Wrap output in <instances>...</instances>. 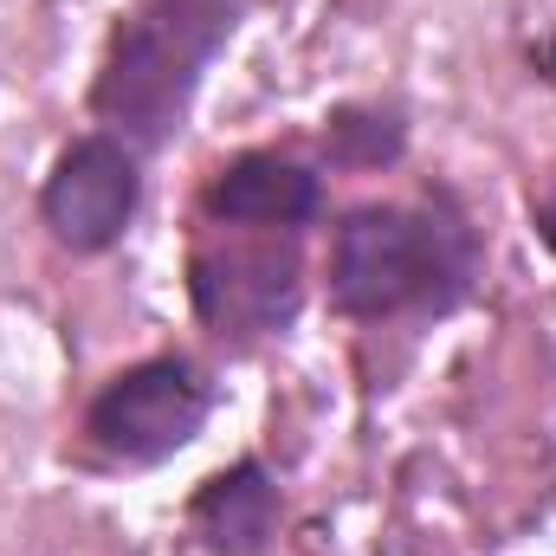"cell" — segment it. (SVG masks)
Listing matches in <instances>:
<instances>
[{
    "label": "cell",
    "instance_id": "52a82bcc",
    "mask_svg": "<svg viewBox=\"0 0 556 556\" xmlns=\"http://www.w3.org/2000/svg\"><path fill=\"white\" fill-rule=\"evenodd\" d=\"M188 538L207 556H266L278 538V485L260 459H233L188 498Z\"/></svg>",
    "mask_w": 556,
    "mask_h": 556
},
{
    "label": "cell",
    "instance_id": "5b68a950",
    "mask_svg": "<svg viewBox=\"0 0 556 556\" xmlns=\"http://www.w3.org/2000/svg\"><path fill=\"white\" fill-rule=\"evenodd\" d=\"M142 201V155L130 142H117L111 130H85L72 137L39 188V220L65 253H111Z\"/></svg>",
    "mask_w": 556,
    "mask_h": 556
},
{
    "label": "cell",
    "instance_id": "30bf717a",
    "mask_svg": "<svg viewBox=\"0 0 556 556\" xmlns=\"http://www.w3.org/2000/svg\"><path fill=\"white\" fill-rule=\"evenodd\" d=\"M531 233H538V247L556 260V188L531 194Z\"/></svg>",
    "mask_w": 556,
    "mask_h": 556
},
{
    "label": "cell",
    "instance_id": "277c9868",
    "mask_svg": "<svg viewBox=\"0 0 556 556\" xmlns=\"http://www.w3.org/2000/svg\"><path fill=\"white\" fill-rule=\"evenodd\" d=\"M207 415H214V382L188 356H142L91 395L85 440L111 466H162L181 446H194Z\"/></svg>",
    "mask_w": 556,
    "mask_h": 556
},
{
    "label": "cell",
    "instance_id": "6da1fadb",
    "mask_svg": "<svg viewBox=\"0 0 556 556\" xmlns=\"http://www.w3.org/2000/svg\"><path fill=\"white\" fill-rule=\"evenodd\" d=\"M479 233L453 194H427L420 207L363 201L330 227L324 298L337 317L382 324V317H446L479 285Z\"/></svg>",
    "mask_w": 556,
    "mask_h": 556
},
{
    "label": "cell",
    "instance_id": "8992f818",
    "mask_svg": "<svg viewBox=\"0 0 556 556\" xmlns=\"http://www.w3.org/2000/svg\"><path fill=\"white\" fill-rule=\"evenodd\" d=\"M201 214L227 220V227H278V233H304L324 214V181L311 162L278 155V149H240L233 162H220L201 188Z\"/></svg>",
    "mask_w": 556,
    "mask_h": 556
},
{
    "label": "cell",
    "instance_id": "9c48e42d",
    "mask_svg": "<svg viewBox=\"0 0 556 556\" xmlns=\"http://www.w3.org/2000/svg\"><path fill=\"white\" fill-rule=\"evenodd\" d=\"M505 33H511L518 65L544 91H556V0H511L505 7Z\"/></svg>",
    "mask_w": 556,
    "mask_h": 556
},
{
    "label": "cell",
    "instance_id": "7a4b0ae2",
    "mask_svg": "<svg viewBox=\"0 0 556 556\" xmlns=\"http://www.w3.org/2000/svg\"><path fill=\"white\" fill-rule=\"evenodd\" d=\"M240 0H130L91 72V117L137 155L181 137L207 65L227 52Z\"/></svg>",
    "mask_w": 556,
    "mask_h": 556
},
{
    "label": "cell",
    "instance_id": "3957f363",
    "mask_svg": "<svg viewBox=\"0 0 556 556\" xmlns=\"http://www.w3.org/2000/svg\"><path fill=\"white\" fill-rule=\"evenodd\" d=\"M188 304L220 343H260L291 330L304 304L298 233L207 220V233L188 247Z\"/></svg>",
    "mask_w": 556,
    "mask_h": 556
},
{
    "label": "cell",
    "instance_id": "ba28073f",
    "mask_svg": "<svg viewBox=\"0 0 556 556\" xmlns=\"http://www.w3.org/2000/svg\"><path fill=\"white\" fill-rule=\"evenodd\" d=\"M408 149V117L395 104H337L324 117V155L337 168H389Z\"/></svg>",
    "mask_w": 556,
    "mask_h": 556
}]
</instances>
